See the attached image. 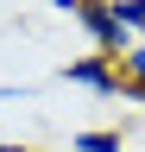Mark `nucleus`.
<instances>
[{
  "label": "nucleus",
  "instance_id": "nucleus-1",
  "mask_svg": "<svg viewBox=\"0 0 145 152\" xmlns=\"http://www.w3.org/2000/svg\"><path fill=\"white\" fill-rule=\"evenodd\" d=\"M76 26L88 32V45H95L101 57H114V64H120V51L133 45V38L120 32V19H114V7H107V0H76Z\"/></svg>",
  "mask_w": 145,
  "mask_h": 152
},
{
  "label": "nucleus",
  "instance_id": "nucleus-2",
  "mask_svg": "<svg viewBox=\"0 0 145 152\" xmlns=\"http://www.w3.org/2000/svg\"><path fill=\"white\" fill-rule=\"evenodd\" d=\"M57 76H63L69 89H82V95H120V64H114V57H101V51L69 57Z\"/></svg>",
  "mask_w": 145,
  "mask_h": 152
},
{
  "label": "nucleus",
  "instance_id": "nucleus-3",
  "mask_svg": "<svg viewBox=\"0 0 145 152\" xmlns=\"http://www.w3.org/2000/svg\"><path fill=\"white\" fill-rule=\"evenodd\" d=\"M69 152H139V146H126L120 127H82V133H69Z\"/></svg>",
  "mask_w": 145,
  "mask_h": 152
},
{
  "label": "nucleus",
  "instance_id": "nucleus-4",
  "mask_svg": "<svg viewBox=\"0 0 145 152\" xmlns=\"http://www.w3.org/2000/svg\"><path fill=\"white\" fill-rule=\"evenodd\" d=\"M107 7H114V19H120V32H126V38L139 45V38H145V0H107Z\"/></svg>",
  "mask_w": 145,
  "mask_h": 152
},
{
  "label": "nucleus",
  "instance_id": "nucleus-5",
  "mask_svg": "<svg viewBox=\"0 0 145 152\" xmlns=\"http://www.w3.org/2000/svg\"><path fill=\"white\" fill-rule=\"evenodd\" d=\"M120 83H145V38L120 51Z\"/></svg>",
  "mask_w": 145,
  "mask_h": 152
},
{
  "label": "nucleus",
  "instance_id": "nucleus-6",
  "mask_svg": "<svg viewBox=\"0 0 145 152\" xmlns=\"http://www.w3.org/2000/svg\"><path fill=\"white\" fill-rule=\"evenodd\" d=\"M120 95H133V102L145 108V83H120Z\"/></svg>",
  "mask_w": 145,
  "mask_h": 152
},
{
  "label": "nucleus",
  "instance_id": "nucleus-7",
  "mask_svg": "<svg viewBox=\"0 0 145 152\" xmlns=\"http://www.w3.org/2000/svg\"><path fill=\"white\" fill-rule=\"evenodd\" d=\"M0 152H38V146H25V140H0Z\"/></svg>",
  "mask_w": 145,
  "mask_h": 152
},
{
  "label": "nucleus",
  "instance_id": "nucleus-8",
  "mask_svg": "<svg viewBox=\"0 0 145 152\" xmlns=\"http://www.w3.org/2000/svg\"><path fill=\"white\" fill-rule=\"evenodd\" d=\"M50 13H69V19H76V0H50Z\"/></svg>",
  "mask_w": 145,
  "mask_h": 152
},
{
  "label": "nucleus",
  "instance_id": "nucleus-9",
  "mask_svg": "<svg viewBox=\"0 0 145 152\" xmlns=\"http://www.w3.org/2000/svg\"><path fill=\"white\" fill-rule=\"evenodd\" d=\"M6 95H19V89H6V83H0V102H6Z\"/></svg>",
  "mask_w": 145,
  "mask_h": 152
}]
</instances>
